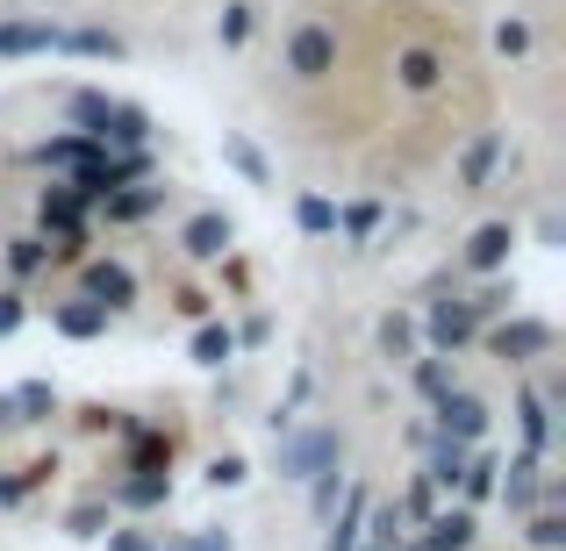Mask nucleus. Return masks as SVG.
<instances>
[{
  "label": "nucleus",
  "instance_id": "nucleus-1",
  "mask_svg": "<svg viewBox=\"0 0 566 551\" xmlns=\"http://www.w3.org/2000/svg\"><path fill=\"white\" fill-rule=\"evenodd\" d=\"M337 57H345V36H337L323 14H308V22L287 29V43H280V72H287L294 86H323L337 72Z\"/></svg>",
  "mask_w": 566,
  "mask_h": 551
},
{
  "label": "nucleus",
  "instance_id": "nucleus-2",
  "mask_svg": "<svg viewBox=\"0 0 566 551\" xmlns=\"http://www.w3.org/2000/svg\"><path fill=\"white\" fill-rule=\"evenodd\" d=\"M337 458H345V437H337V430H294V437H280V480L337 473Z\"/></svg>",
  "mask_w": 566,
  "mask_h": 551
},
{
  "label": "nucleus",
  "instance_id": "nucleus-3",
  "mask_svg": "<svg viewBox=\"0 0 566 551\" xmlns=\"http://www.w3.org/2000/svg\"><path fill=\"white\" fill-rule=\"evenodd\" d=\"M488 351H495L502 365H531V359H553V345H559V330L553 322H538V316H516V322H488Z\"/></svg>",
  "mask_w": 566,
  "mask_h": 551
},
{
  "label": "nucleus",
  "instance_id": "nucleus-4",
  "mask_svg": "<svg viewBox=\"0 0 566 551\" xmlns=\"http://www.w3.org/2000/svg\"><path fill=\"white\" fill-rule=\"evenodd\" d=\"M387 72H395V94H409V100L444 94V80H452V65H444V51H438V43H401Z\"/></svg>",
  "mask_w": 566,
  "mask_h": 551
},
{
  "label": "nucleus",
  "instance_id": "nucleus-5",
  "mask_svg": "<svg viewBox=\"0 0 566 551\" xmlns=\"http://www.w3.org/2000/svg\"><path fill=\"white\" fill-rule=\"evenodd\" d=\"M80 301L123 316V308L137 301V273H129V258H80Z\"/></svg>",
  "mask_w": 566,
  "mask_h": 551
},
{
  "label": "nucleus",
  "instance_id": "nucleus-6",
  "mask_svg": "<svg viewBox=\"0 0 566 551\" xmlns=\"http://www.w3.org/2000/svg\"><path fill=\"white\" fill-rule=\"evenodd\" d=\"M488 322L473 316V301H438L423 316V337H430V359H452V351H467L473 337H481Z\"/></svg>",
  "mask_w": 566,
  "mask_h": 551
},
{
  "label": "nucleus",
  "instance_id": "nucleus-7",
  "mask_svg": "<svg viewBox=\"0 0 566 551\" xmlns=\"http://www.w3.org/2000/svg\"><path fill=\"white\" fill-rule=\"evenodd\" d=\"M230 244H237V222L222 215V208H201V215H187L180 251H187L193 265H222V258H230Z\"/></svg>",
  "mask_w": 566,
  "mask_h": 551
},
{
  "label": "nucleus",
  "instance_id": "nucleus-8",
  "mask_svg": "<svg viewBox=\"0 0 566 551\" xmlns=\"http://www.w3.org/2000/svg\"><path fill=\"white\" fill-rule=\"evenodd\" d=\"M430 409H438V437H452V444H481L488 437V401L467 394V386H452V394L430 401Z\"/></svg>",
  "mask_w": 566,
  "mask_h": 551
},
{
  "label": "nucleus",
  "instance_id": "nucleus-9",
  "mask_svg": "<svg viewBox=\"0 0 566 551\" xmlns=\"http://www.w3.org/2000/svg\"><path fill=\"white\" fill-rule=\"evenodd\" d=\"M510 251H516V222H481L467 236V273H502Z\"/></svg>",
  "mask_w": 566,
  "mask_h": 551
},
{
  "label": "nucleus",
  "instance_id": "nucleus-10",
  "mask_svg": "<svg viewBox=\"0 0 566 551\" xmlns=\"http://www.w3.org/2000/svg\"><path fill=\"white\" fill-rule=\"evenodd\" d=\"M166 201H172V187H166V180H137V187L108 193L101 208H108V222H151V215H158Z\"/></svg>",
  "mask_w": 566,
  "mask_h": 551
},
{
  "label": "nucleus",
  "instance_id": "nucleus-11",
  "mask_svg": "<svg viewBox=\"0 0 566 551\" xmlns=\"http://www.w3.org/2000/svg\"><path fill=\"white\" fill-rule=\"evenodd\" d=\"M51 330L72 337V345H86V337H108V308H94V301H80V294H72V301L51 308Z\"/></svg>",
  "mask_w": 566,
  "mask_h": 551
},
{
  "label": "nucleus",
  "instance_id": "nucleus-12",
  "mask_svg": "<svg viewBox=\"0 0 566 551\" xmlns=\"http://www.w3.org/2000/svg\"><path fill=\"white\" fill-rule=\"evenodd\" d=\"M65 29L51 22H0V57H51Z\"/></svg>",
  "mask_w": 566,
  "mask_h": 551
},
{
  "label": "nucleus",
  "instance_id": "nucleus-13",
  "mask_svg": "<svg viewBox=\"0 0 566 551\" xmlns=\"http://www.w3.org/2000/svg\"><path fill=\"white\" fill-rule=\"evenodd\" d=\"M495 166H502V129H488V137H473L467 158H459V187L481 193L488 180H495Z\"/></svg>",
  "mask_w": 566,
  "mask_h": 551
},
{
  "label": "nucleus",
  "instance_id": "nucleus-14",
  "mask_svg": "<svg viewBox=\"0 0 566 551\" xmlns=\"http://www.w3.org/2000/svg\"><path fill=\"white\" fill-rule=\"evenodd\" d=\"M36 166H57V172H80L86 158H101V144L94 137H80V129H65V137H51V144H36Z\"/></svg>",
  "mask_w": 566,
  "mask_h": 551
},
{
  "label": "nucleus",
  "instance_id": "nucleus-15",
  "mask_svg": "<svg viewBox=\"0 0 566 551\" xmlns=\"http://www.w3.org/2000/svg\"><path fill=\"white\" fill-rule=\"evenodd\" d=\"M166 495H172V473H123V480H115V501H123V509H166Z\"/></svg>",
  "mask_w": 566,
  "mask_h": 551
},
{
  "label": "nucleus",
  "instance_id": "nucleus-16",
  "mask_svg": "<svg viewBox=\"0 0 566 551\" xmlns=\"http://www.w3.org/2000/svg\"><path fill=\"white\" fill-rule=\"evenodd\" d=\"M516 423H524V458H545V444H553V401L524 394L516 401Z\"/></svg>",
  "mask_w": 566,
  "mask_h": 551
},
{
  "label": "nucleus",
  "instance_id": "nucleus-17",
  "mask_svg": "<svg viewBox=\"0 0 566 551\" xmlns=\"http://www.w3.org/2000/svg\"><path fill=\"white\" fill-rule=\"evenodd\" d=\"M488 43H495V57H510V65H524V57L538 51V29H531L524 14H502V22L488 29Z\"/></svg>",
  "mask_w": 566,
  "mask_h": 551
},
{
  "label": "nucleus",
  "instance_id": "nucleus-18",
  "mask_svg": "<svg viewBox=\"0 0 566 551\" xmlns=\"http://www.w3.org/2000/svg\"><path fill=\"white\" fill-rule=\"evenodd\" d=\"M495 495L510 501L516 516H531V509H538V495H545V487H538V458H516L510 480H495Z\"/></svg>",
  "mask_w": 566,
  "mask_h": 551
},
{
  "label": "nucleus",
  "instance_id": "nucleus-19",
  "mask_svg": "<svg viewBox=\"0 0 566 551\" xmlns=\"http://www.w3.org/2000/svg\"><path fill=\"white\" fill-rule=\"evenodd\" d=\"M430 551H473V509H444V516H430Z\"/></svg>",
  "mask_w": 566,
  "mask_h": 551
},
{
  "label": "nucleus",
  "instance_id": "nucleus-20",
  "mask_svg": "<svg viewBox=\"0 0 566 551\" xmlns=\"http://www.w3.org/2000/svg\"><path fill=\"white\" fill-rule=\"evenodd\" d=\"M467 444H452V437H438V444H430V466H423V480L430 487H459V480H467Z\"/></svg>",
  "mask_w": 566,
  "mask_h": 551
},
{
  "label": "nucleus",
  "instance_id": "nucleus-21",
  "mask_svg": "<svg viewBox=\"0 0 566 551\" xmlns=\"http://www.w3.org/2000/svg\"><path fill=\"white\" fill-rule=\"evenodd\" d=\"M187 351H193V365H230L237 359V330H230V322H201Z\"/></svg>",
  "mask_w": 566,
  "mask_h": 551
},
{
  "label": "nucleus",
  "instance_id": "nucleus-22",
  "mask_svg": "<svg viewBox=\"0 0 566 551\" xmlns=\"http://www.w3.org/2000/svg\"><path fill=\"white\" fill-rule=\"evenodd\" d=\"M251 29H259V8H251V0H230V8L216 14V43H222V51H244Z\"/></svg>",
  "mask_w": 566,
  "mask_h": 551
},
{
  "label": "nucleus",
  "instance_id": "nucleus-23",
  "mask_svg": "<svg viewBox=\"0 0 566 551\" xmlns=\"http://www.w3.org/2000/svg\"><path fill=\"white\" fill-rule=\"evenodd\" d=\"M366 509H374V501H366V487H352V501H345V516H337V530H331V538H323V551H359Z\"/></svg>",
  "mask_w": 566,
  "mask_h": 551
},
{
  "label": "nucleus",
  "instance_id": "nucleus-24",
  "mask_svg": "<svg viewBox=\"0 0 566 551\" xmlns=\"http://www.w3.org/2000/svg\"><path fill=\"white\" fill-rule=\"evenodd\" d=\"M8 273H14V279L51 273V244H43V236H8Z\"/></svg>",
  "mask_w": 566,
  "mask_h": 551
},
{
  "label": "nucleus",
  "instance_id": "nucleus-25",
  "mask_svg": "<svg viewBox=\"0 0 566 551\" xmlns=\"http://www.w3.org/2000/svg\"><path fill=\"white\" fill-rule=\"evenodd\" d=\"M8 401H14V423H51V415H57V394L43 380H22Z\"/></svg>",
  "mask_w": 566,
  "mask_h": 551
},
{
  "label": "nucleus",
  "instance_id": "nucleus-26",
  "mask_svg": "<svg viewBox=\"0 0 566 551\" xmlns=\"http://www.w3.org/2000/svg\"><path fill=\"white\" fill-rule=\"evenodd\" d=\"M57 51H72V57H123V36H108V29H65Z\"/></svg>",
  "mask_w": 566,
  "mask_h": 551
},
{
  "label": "nucleus",
  "instance_id": "nucleus-27",
  "mask_svg": "<svg viewBox=\"0 0 566 551\" xmlns=\"http://www.w3.org/2000/svg\"><path fill=\"white\" fill-rule=\"evenodd\" d=\"M51 473H57V458H29V466H14L8 480H0V509H14V501H22L29 487H43Z\"/></svg>",
  "mask_w": 566,
  "mask_h": 551
},
{
  "label": "nucleus",
  "instance_id": "nucleus-28",
  "mask_svg": "<svg viewBox=\"0 0 566 551\" xmlns=\"http://www.w3.org/2000/svg\"><path fill=\"white\" fill-rule=\"evenodd\" d=\"M294 222H302L308 236H337V201H323V193H302V201H294Z\"/></svg>",
  "mask_w": 566,
  "mask_h": 551
},
{
  "label": "nucleus",
  "instance_id": "nucleus-29",
  "mask_svg": "<svg viewBox=\"0 0 566 551\" xmlns=\"http://www.w3.org/2000/svg\"><path fill=\"white\" fill-rule=\"evenodd\" d=\"M495 458H467V480H459V495H467V509L473 501H495Z\"/></svg>",
  "mask_w": 566,
  "mask_h": 551
},
{
  "label": "nucleus",
  "instance_id": "nucleus-30",
  "mask_svg": "<svg viewBox=\"0 0 566 551\" xmlns=\"http://www.w3.org/2000/svg\"><path fill=\"white\" fill-rule=\"evenodd\" d=\"M380 351L387 359H409L416 351V322L409 316H380Z\"/></svg>",
  "mask_w": 566,
  "mask_h": 551
},
{
  "label": "nucleus",
  "instance_id": "nucleus-31",
  "mask_svg": "<svg viewBox=\"0 0 566 551\" xmlns=\"http://www.w3.org/2000/svg\"><path fill=\"white\" fill-rule=\"evenodd\" d=\"M416 386H423L430 401H444L459 380H452V365H444V359H416Z\"/></svg>",
  "mask_w": 566,
  "mask_h": 551
},
{
  "label": "nucleus",
  "instance_id": "nucleus-32",
  "mask_svg": "<svg viewBox=\"0 0 566 551\" xmlns=\"http://www.w3.org/2000/svg\"><path fill=\"white\" fill-rule=\"evenodd\" d=\"M524 538L538 544V551H559V544H566V516H553V509H538V516H531V530H524Z\"/></svg>",
  "mask_w": 566,
  "mask_h": 551
},
{
  "label": "nucleus",
  "instance_id": "nucleus-33",
  "mask_svg": "<svg viewBox=\"0 0 566 551\" xmlns=\"http://www.w3.org/2000/svg\"><path fill=\"white\" fill-rule=\"evenodd\" d=\"M251 480V466L237 452H222V458H208V487H244Z\"/></svg>",
  "mask_w": 566,
  "mask_h": 551
},
{
  "label": "nucleus",
  "instance_id": "nucleus-34",
  "mask_svg": "<svg viewBox=\"0 0 566 551\" xmlns=\"http://www.w3.org/2000/svg\"><path fill=\"white\" fill-rule=\"evenodd\" d=\"M158 551H237V538H230V530H193V538H172Z\"/></svg>",
  "mask_w": 566,
  "mask_h": 551
},
{
  "label": "nucleus",
  "instance_id": "nucleus-35",
  "mask_svg": "<svg viewBox=\"0 0 566 551\" xmlns=\"http://www.w3.org/2000/svg\"><path fill=\"white\" fill-rule=\"evenodd\" d=\"M22 316H29V301H22L14 287H0V337H14V330H22Z\"/></svg>",
  "mask_w": 566,
  "mask_h": 551
},
{
  "label": "nucleus",
  "instance_id": "nucleus-36",
  "mask_svg": "<svg viewBox=\"0 0 566 551\" xmlns=\"http://www.w3.org/2000/svg\"><path fill=\"white\" fill-rule=\"evenodd\" d=\"M222 151H230V166H244V172H251V180H259V187H265V158H259V151H251V144H244V137H230V144H222Z\"/></svg>",
  "mask_w": 566,
  "mask_h": 551
},
{
  "label": "nucleus",
  "instance_id": "nucleus-37",
  "mask_svg": "<svg viewBox=\"0 0 566 551\" xmlns=\"http://www.w3.org/2000/svg\"><path fill=\"white\" fill-rule=\"evenodd\" d=\"M101 501H80V509H72V538H101Z\"/></svg>",
  "mask_w": 566,
  "mask_h": 551
},
{
  "label": "nucleus",
  "instance_id": "nucleus-38",
  "mask_svg": "<svg viewBox=\"0 0 566 551\" xmlns=\"http://www.w3.org/2000/svg\"><path fill=\"white\" fill-rule=\"evenodd\" d=\"M108 551H158V544L144 538V530H115V538H108Z\"/></svg>",
  "mask_w": 566,
  "mask_h": 551
},
{
  "label": "nucleus",
  "instance_id": "nucleus-39",
  "mask_svg": "<svg viewBox=\"0 0 566 551\" xmlns=\"http://www.w3.org/2000/svg\"><path fill=\"white\" fill-rule=\"evenodd\" d=\"M409 516H416V523H430V480L409 487Z\"/></svg>",
  "mask_w": 566,
  "mask_h": 551
},
{
  "label": "nucleus",
  "instance_id": "nucleus-40",
  "mask_svg": "<svg viewBox=\"0 0 566 551\" xmlns=\"http://www.w3.org/2000/svg\"><path fill=\"white\" fill-rule=\"evenodd\" d=\"M331 501H337V473H316V509L331 516Z\"/></svg>",
  "mask_w": 566,
  "mask_h": 551
},
{
  "label": "nucleus",
  "instance_id": "nucleus-41",
  "mask_svg": "<svg viewBox=\"0 0 566 551\" xmlns=\"http://www.w3.org/2000/svg\"><path fill=\"white\" fill-rule=\"evenodd\" d=\"M208 308H216V301H208V294H180V316H193V322H208Z\"/></svg>",
  "mask_w": 566,
  "mask_h": 551
},
{
  "label": "nucleus",
  "instance_id": "nucleus-42",
  "mask_svg": "<svg viewBox=\"0 0 566 551\" xmlns=\"http://www.w3.org/2000/svg\"><path fill=\"white\" fill-rule=\"evenodd\" d=\"M0 430H22V423H14V401H8V394H0Z\"/></svg>",
  "mask_w": 566,
  "mask_h": 551
}]
</instances>
